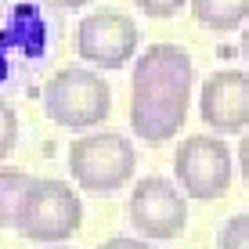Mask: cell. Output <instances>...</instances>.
<instances>
[{"label": "cell", "instance_id": "6da1fadb", "mask_svg": "<svg viewBox=\"0 0 249 249\" xmlns=\"http://www.w3.org/2000/svg\"><path fill=\"white\" fill-rule=\"evenodd\" d=\"M130 126L144 144H166L181 134L192 108L195 65L177 44H152L141 51L130 83Z\"/></svg>", "mask_w": 249, "mask_h": 249}, {"label": "cell", "instance_id": "7a4b0ae2", "mask_svg": "<svg viewBox=\"0 0 249 249\" xmlns=\"http://www.w3.org/2000/svg\"><path fill=\"white\" fill-rule=\"evenodd\" d=\"M44 108L65 130H90L112 112V87L101 72L83 65L58 69L44 87Z\"/></svg>", "mask_w": 249, "mask_h": 249}, {"label": "cell", "instance_id": "3957f363", "mask_svg": "<svg viewBox=\"0 0 249 249\" xmlns=\"http://www.w3.org/2000/svg\"><path fill=\"white\" fill-rule=\"evenodd\" d=\"M83 228V199L69 181L33 177L18 210V231L29 242H65Z\"/></svg>", "mask_w": 249, "mask_h": 249}, {"label": "cell", "instance_id": "277c9868", "mask_svg": "<svg viewBox=\"0 0 249 249\" xmlns=\"http://www.w3.org/2000/svg\"><path fill=\"white\" fill-rule=\"evenodd\" d=\"M137 170V148L116 130L83 134L69 144V174L90 195L119 192Z\"/></svg>", "mask_w": 249, "mask_h": 249}, {"label": "cell", "instance_id": "5b68a950", "mask_svg": "<svg viewBox=\"0 0 249 249\" xmlns=\"http://www.w3.org/2000/svg\"><path fill=\"white\" fill-rule=\"evenodd\" d=\"M174 177L188 199L217 202L231 188V152L213 134H192L174 152Z\"/></svg>", "mask_w": 249, "mask_h": 249}, {"label": "cell", "instance_id": "8992f818", "mask_svg": "<svg viewBox=\"0 0 249 249\" xmlns=\"http://www.w3.org/2000/svg\"><path fill=\"white\" fill-rule=\"evenodd\" d=\"M137 47H141L137 22L116 7L90 11L76 25V51H80L83 62L98 69H123L130 58H137Z\"/></svg>", "mask_w": 249, "mask_h": 249}, {"label": "cell", "instance_id": "52a82bcc", "mask_svg": "<svg viewBox=\"0 0 249 249\" xmlns=\"http://www.w3.org/2000/svg\"><path fill=\"white\" fill-rule=\"evenodd\" d=\"M126 217L141 238H177L188 224V199L170 177H141L130 192Z\"/></svg>", "mask_w": 249, "mask_h": 249}, {"label": "cell", "instance_id": "ba28073f", "mask_svg": "<svg viewBox=\"0 0 249 249\" xmlns=\"http://www.w3.org/2000/svg\"><path fill=\"white\" fill-rule=\"evenodd\" d=\"M199 119L217 134H238L249 126V72L217 69L199 87Z\"/></svg>", "mask_w": 249, "mask_h": 249}, {"label": "cell", "instance_id": "9c48e42d", "mask_svg": "<svg viewBox=\"0 0 249 249\" xmlns=\"http://www.w3.org/2000/svg\"><path fill=\"white\" fill-rule=\"evenodd\" d=\"M192 18L210 33H231L249 22V0H188Z\"/></svg>", "mask_w": 249, "mask_h": 249}, {"label": "cell", "instance_id": "30bf717a", "mask_svg": "<svg viewBox=\"0 0 249 249\" xmlns=\"http://www.w3.org/2000/svg\"><path fill=\"white\" fill-rule=\"evenodd\" d=\"M29 181H33V174H25V170L0 166V231H15L22 199L29 192Z\"/></svg>", "mask_w": 249, "mask_h": 249}, {"label": "cell", "instance_id": "8fae6325", "mask_svg": "<svg viewBox=\"0 0 249 249\" xmlns=\"http://www.w3.org/2000/svg\"><path fill=\"white\" fill-rule=\"evenodd\" d=\"M217 249H249V213H235L217 235Z\"/></svg>", "mask_w": 249, "mask_h": 249}, {"label": "cell", "instance_id": "7c38bea8", "mask_svg": "<svg viewBox=\"0 0 249 249\" xmlns=\"http://www.w3.org/2000/svg\"><path fill=\"white\" fill-rule=\"evenodd\" d=\"M15 144H18V112L0 98V162L15 152Z\"/></svg>", "mask_w": 249, "mask_h": 249}, {"label": "cell", "instance_id": "4fadbf2b", "mask_svg": "<svg viewBox=\"0 0 249 249\" xmlns=\"http://www.w3.org/2000/svg\"><path fill=\"white\" fill-rule=\"evenodd\" d=\"M134 4L141 7V15H148V18H174L188 0H134Z\"/></svg>", "mask_w": 249, "mask_h": 249}, {"label": "cell", "instance_id": "5bb4252c", "mask_svg": "<svg viewBox=\"0 0 249 249\" xmlns=\"http://www.w3.org/2000/svg\"><path fill=\"white\" fill-rule=\"evenodd\" d=\"M98 249H152L144 238H134V235H112L108 242H101Z\"/></svg>", "mask_w": 249, "mask_h": 249}, {"label": "cell", "instance_id": "9a60e30c", "mask_svg": "<svg viewBox=\"0 0 249 249\" xmlns=\"http://www.w3.org/2000/svg\"><path fill=\"white\" fill-rule=\"evenodd\" d=\"M238 170H242V181L249 188V134L242 137V144H238Z\"/></svg>", "mask_w": 249, "mask_h": 249}, {"label": "cell", "instance_id": "2e32d148", "mask_svg": "<svg viewBox=\"0 0 249 249\" xmlns=\"http://www.w3.org/2000/svg\"><path fill=\"white\" fill-rule=\"evenodd\" d=\"M51 4H58V7H65V11H76V7H83V4H90V0H51Z\"/></svg>", "mask_w": 249, "mask_h": 249}, {"label": "cell", "instance_id": "e0dca14e", "mask_svg": "<svg viewBox=\"0 0 249 249\" xmlns=\"http://www.w3.org/2000/svg\"><path fill=\"white\" fill-rule=\"evenodd\" d=\"M238 47H242V58H246V65H249V22H246V29H242V40H238Z\"/></svg>", "mask_w": 249, "mask_h": 249}]
</instances>
